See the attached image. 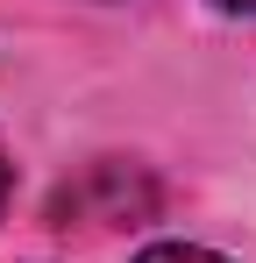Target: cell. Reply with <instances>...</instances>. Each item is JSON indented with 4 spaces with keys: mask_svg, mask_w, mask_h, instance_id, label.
Masks as SVG:
<instances>
[{
    "mask_svg": "<svg viewBox=\"0 0 256 263\" xmlns=\"http://www.w3.org/2000/svg\"><path fill=\"white\" fill-rule=\"evenodd\" d=\"M0 206H7V149H0Z\"/></svg>",
    "mask_w": 256,
    "mask_h": 263,
    "instance_id": "3",
    "label": "cell"
},
{
    "mask_svg": "<svg viewBox=\"0 0 256 263\" xmlns=\"http://www.w3.org/2000/svg\"><path fill=\"white\" fill-rule=\"evenodd\" d=\"M135 263H228V256H213V249H192V242H157V249H142Z\"/></svg>",
    "mask_w": 256,
    "mask_h": 263,
    "instance_id": "1",
    "label": "cell"
},
{
    "mask_svg": "<svg viewBox=\"0 0 256 263\" xmlns=\"http://www.w3.org/2000/svg\"><path fill=\"white\" fill-rule=\"evenodd\" d=\"M213 7H228V14H256V0H213Z\"/></svg>",
    "mask_w": 256,
    "mask_h": 263,
    "instance_id": "2",
    "label": "cell"
}]
</instances>
